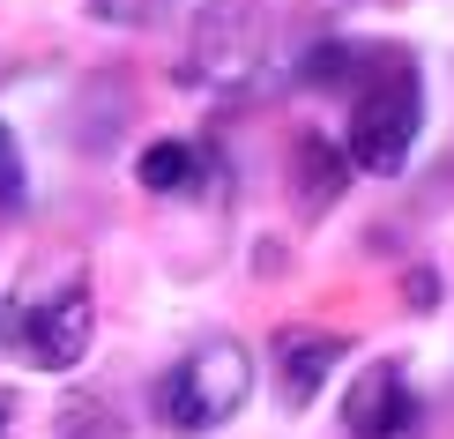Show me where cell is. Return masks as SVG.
<instances>
[{
	"mask_svg": "<svg viewBox=\"0 0 454 439\" xmlns=\"http://www.w3.org/2000/svg\"><path fill=\"white\" fill-rule=\"evenodd\" d=\"M425 120V82L410 52H357L350 67V164L365 171H403L410 142Z\"/></svg>",
	"mask_w": 454,
	"mask_h": 439,
	"instance_id": "obj_1",
	"label": "cell"
},
{
	"mask_svg": "<svg viewBox=\"0 0 454 439\" xmlns=\"http://www.w3.org/2000/svg\"><path fill=\"white\" fill-rule=\"evenodd\" d=\"M90 328H98V313H90V283L74 269H52L45 283H15V298L0 305V350L30 372L82 365Z\"/></svg>",
	"mask_w": 454,
	"mask_h": 439,
	"instance_id": "obj_2",
	"label": "cell"
},
{
	"mask_svg": "<svg viewBox=\"0 0 454 439\" xmlns=\"http://www.w3.org/2000/svg\"><path fill=\"white\" fill-rule=\"evenodd\" d=\"M246 395H254V357H246L231 335H216V342H201V350H186L179 365L157 380V417L172 432H216V425H231L246 410Z\"/></svg>",
	"mask_w": 454,
	"mask_h": 439,
	"instance_id": "obj_4",
	"label": "cell"
},
{
	"mask_svg": "<svg viewBox=\"0 0 454 439\" xmlns=\"http://www.w3.org/2000/svg\"><path fill=\"white\" fill-rule=\"evenodd\" d=\"M269 67V0H209L186 37V82L216 90V98H246Z\"/></svg>",
	"mask_w": 454,
	"mask_h": 439,
	"instance_id": "obj_3",
	"label": "cell"
},
{
	"mask_svg": "<svg viewBox=\"0 0 454 439\" xmlns=\"http://www.w3.org/2000/svg\"><path fill=\"white\" fill-rule=\"evenodd\" d=\"M410 417H418L410 372L395 365V357H372V365L350 380V395H343V432L350 439H403Z\"/></svg>",
	"mask_w": 454,
	"mask_h": 439,
	"instance_id": "obj_5",
	"label": "cell"
},
{
	"mask_svg": "<svg viewBox=\"0 0 454 439\" xmlns=\"http://www.w3.org/2000/svg\"><path fill=\"white\" fill-rule=\"evenodd\" d=\"M350 342L343 335H328V328H283L269 342V365H276V395H283V410H306L313 395H320V380L335 372V357H343Z\"/></svg>",
	"mask_w": 454,
	"mask_h": 439,
	"instance_id": "obj_6",
	"label": "cell"
},
{
	"mask_svg": "<svg viewBox=\"0 0 454 439\" xmlns=\"http://www.w3.org/2000/svg\"><path fill=\"white\" fill-rule=\"evenodd\" d=\"M90 15L112 30H142V23H157L164 15V0H90Z\"/></svg>",
	"mask_w": 454,
	"mask_h": 439,
	"instance_id": "obj_9",
	"label": "cell"
},
{
	"mask_svg": "<svg viewBox=\"0 0 454 439\" xmlns=\"http://www.w3.org/2000/svg\"><path fill=\"white\" fill-rule=\"evenodd\" d=\"M30 179H23V149H15V135L0 127V208H23Z\"/></svg>",
	"mask_w": 454,
	"mask_h": 439,
	"instance_id": "obj_10",
	"label": "cell"
},
{
	"mask_svg": "<svg viewBox=\"0 0 454 439\" xmlns=\"http://www.w3.org/2000/svg\"><path fill=\"white\" fill-rule=\"evenodd\" d=\"M291 164H298V208H306V216H320V208H328L335 194H343V149H335V142H320V135H298Z\"/></svg>",
	"mask_w": 454,
	"mask_h": 439,
	"instance_id": "obj_7",
	"label": "cell"
},
{
	"mask_svg": "<svg viewBox=\"0 0 454 439\" xmlns=\"http://www.w3.org/2000/svg\"><path fill=\"white\" fill-rule=\"evenodd\" d=\"M194 171H201L194 142H149V149H142V186H149V194H179Z\"/></svg>",
	"mask_w": 454,
	"mask_h": 439,
	"instance_id": "obj_8",
	"label": "cell"
}]
</instances>
